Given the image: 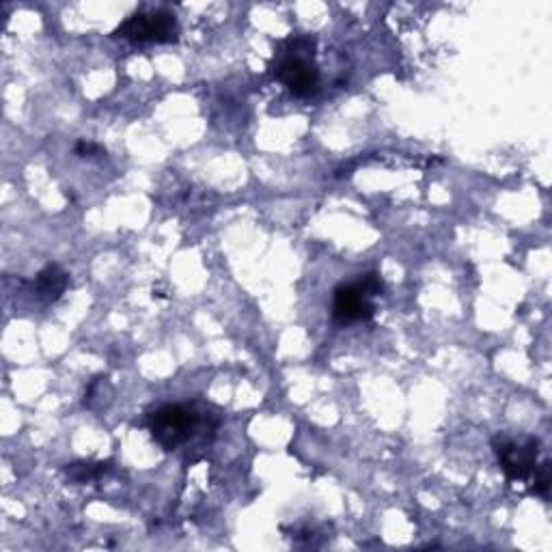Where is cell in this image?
<instances>
[{
    "label": "cell",
    "instance_id": "cell-7",
    "mask_svg": "<svg viewBox=\"0 0 552 552\" xmlns=\"http://www.w3.org/2000/svg\"><path fill=\"white\" fill-rule=\"evenodd\" d=\"M108 471V462H76L65 468L67 477L76 483H87L100 479Z\"/></svg>",
    "mask_w": 552,
    "mask_h": 552
},
{
    "label": "cell",
    "instance_id": "cell-4",
    "mask_svg": "<svg viewBox=\"0 0 552 552\" xmlns=\"http://www.w3.org/2000/svg\"><path fill=\"white\" fill-rule=\"evenodd\" d=\"M492 447L507 481L512 483L531 481L537 460H540V440L533 436H527L522 440L509 438V436H496L492 440Z\"/></svg>",
    "mask_w": 552,
    "mask_h": 552
},
{
    "label": "cell",
    "instance_id": "cell-6",
    "mask_svg": "<svg viewBox=\"0 0 552 552\" xmlns=\"http://www.w3.org/2000/svg\"><path fill=\"white\" fill-rule=\"evenodd\" d=\"M67 285H69V274L57 264H48L35 276L33 294L37 300L50 305V302H57L67 292Z\"/></svg>",
    "mask_w": 552,
    "mask_h": 552
},
{
    "label": "cell",
    "instance_id": "cell-10",
    "mask_svg": "<svg viewBox=\"0 0 552 552\" xmlns=\"http://www.w3.org/2000/svg\"><path fill=\"white\" fill-rule=\"evenodd\" d=\"M76 154L80 158H93V156H104L106 151L100 147V145H93V143H87V141H80L76 145Z\"/></svg>",
    "mask_w": 552,
    "mask_h": 552
},
{
    "label": "cell",
    "instance_id": "cell-2",
    "mask_svg": "<svg viewBox=\"0 0 552 552\" xmlns=\"http://www.w3.org/2000/svg\"><path fill=\"white\" fill-rule=\"evenodd\" d=\"M315 41L309 37H300L292 41L287 57L276 67V80H281L296 98H311L320 89V72L309 61L313 57Z\"/></svg>",
    "mask_w": 552,
    "mask_h": 552
},
{
    "label": "cell",
    "instance_id": "cell-3",
    "mask_svg": "<svg viewBox=\"0 0 552 552\" xmlns=\"http://www.w3.org/2000/svg\"><path fill=\"white\" fill-rule=\"evenodd\" d=\"M113 37L132 41V44H175L179 39V24L169 9L138 11L121 22Z\"/></svg>",
    "mask_w": 552,
    "mask_h": 552
},
{
    "label": "cell",
    "instance_id": "cell-1",
    "mask_svg": "<svg viewBox=\"0 0 552 552\" xmlns=\"http://www.w3.org/2000/svg\"><path fill=\"white\" fill-rule=\"evenodd\" d=\"M203 417L205 414L197 406L167 404L149 414L147 427L151 432V438H154L162 449L175 451L177 447L186 445L190 438H195V434L203 425Z\"/></svg>",
    "mask_w": 552,
    "mask_h": 552
},
{
    "label": "cell",
    "instance_id": "cell-9",
    "mask_svg": "<svg viewBox=\"0 0 552 552\" xmlns=\"http://www.w3.org/2000/svg\"><path fill=\"white\" fill-rule=\"evenodd\" d=\"M358 285L363 287V292H365L369 298L382 296V294H384V289H386L384 281L380 279V274H376V272H367V274H363L361 279H358Z\"/></svg>",
    "mask_w": 552,
    "mask_h": 552
},
{
    "label": "cell",
    "instance_id": "cell-8",
    "mask_svg": "<svg viewBox=\"0 0 552 552\" xmlns=\"http://www.w3.org/2000/svg\"><path fill=\"white\" fill-rule=\"evenodd\" d=\"M529 488L533 494H540L544 496L550 488V462H542L535 466V471L531 475V481H529Z\"/></svg>",
    "mask_w": 552,
    "mask_h": 552
},
{
    "label": "cell",
    "instance_id": "cell-5",
    "mask_svg": "<svg viewBox=\"0 0 552 552\" xmlns=\"http://www.w3.org/2000/svg\"><path fill=\"white\" fill-rule=\"evenodd\" d=\"M374 298H369L356 283H341L333 292V320L341 326L354 322H369L376 313Z\"/></svg>",
    "mask_w": 552,
    "mask_h": 552
}]
</instances>
